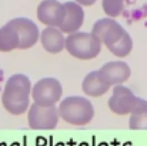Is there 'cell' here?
I'll return each instance as SVG.
<instances>
[{
  "label": "cell",
  "instance_id": "cell-14",
  "mask_svg": "<svg viewBox=\"0 0 147 146\" xmlns=\"http://www.w3.org/2000/svg\"><path fill=\"white\" fill-rule=\"evenodd\" d=\"M14 49H19V35L7 22L0 27V52H11Z\"/></svg>",
  "mask_w": 147,
  "mask_h": 146
},
{
  "label": "cell",
  "instance_id": "cell-18",
  "mask_svg": "<svg viewBox=\"0 0 147 146\" xmlns=\"http://www.w3.org/2000/svg\"><path fill=\"white\" fill-rule=\"evenodd\" d=\"M77 4H80L82 7L83 6H92V4H94L96 3V0H74Z\"/></svg>",
  "mask_w": 147,
  "mask_h": 146
},
{
  "label": "cell",
  "instance_id": "cell-6",
  "mask_svg": "<svg viewBox=\"0 0 147 146\" xmlns=\"http://www.w3.org/2000/svg\"><path fill=\"white\" fill-rule=\"evenodd\" d=\"M139 102V96H136L131 89H129L124 85H119L114 86L113 93L109 99V109L116 113V115H134L136 112V106Z\"/></svg>",
  "mask_w": 147,
  "mask_h": 146
},
{
  "label": "cell",
  "instance_id": "cell-11",
  "mask_svg": "<svg viewBox=\"0 0 147 146\" xmlns=\"http://www.w3.org/2000/svg\"><path fill=\"white\" fill-rule=\"evenodd\" d=\"M100 72L103 73V76L106 77V80L111 85V86H119L123 85L124 82H127L131 76V69L130 66L123 62V60H113V62H107L106 65H103L100 67Z\"/></svg>",
  "mask_w": 147,
  "mask_h": 146
},
{
  "label": "cell",
  "instance_id": "cell-8",
  "mask_svg": "<svg viewBox=\"0 0 147 146\" xmlns=\"http://www.w3.org/2000/svg\"><path fill=\"white\" fill-rule=\"evenodd\" d=\"M9 23L14 27V30L19 35V49L22 50L30 49L40 40L42 32L39 30L37 24L33 20L27 17H16L11 19Z\"/></svg>",
  "mask_w": 147,
  "mask_h": 146
},
{
  "label": "cell",
  "instance_id": "cell-10",
  "mask_svg": "<svg viewBox=\"0 0 147 146\" xmlns=\"http://www.w3.org/2000/svg\"><path fill=\"white\" fill-rule=\"evenodd\" d=\"M64 19L60 24V30L67 35L77 33L84 23V10L76 1H66L64 3Z\"/></svg>",
  "mask_w": 147,
  "mask_h": 146
},
{
  "label": "cell",
  "instance_id": "cell-17",
  "mask_svg": "<svg viewBox=\"0 0 147 146\" xmlns=\"http://www.w3.org/2000/svg\"><path fill=\"white\" fill-rule=\"evenodd\" d=\"M129 126L131 130H147V112L142 115H131Z\"/></svg>",
  "mask_w": 147,
  "mask_h": 146
},
{
  "label": "cell",
  "instance_id": "cell-1",
  "mask_svg": "<svg viewBox=\"0 0 147 146\" xmlns=\"http://www.w3.org/2000/svg\"><path fill=\"white\" fill-rule=\"evenodd\" d=\"M33 85L26 75L17 73L7 79L1 92V105L3 107L14 115H23L30 107Z\"/></svg>",
  "mask_w": 147,
  "mask_h": 146
},
{
  "label": "cell",
  "instance_id": "cell-13",
  "mask_svg": "<svg viewBox=\"0 0 147 146\" xmlns=\"http://www.w3.org/2000/svg\"><path fill=\"white\" fill-rule=\"evenodd\" d=\"M40 43L46 52L56 54L64 49L66 37H64V33L59 27H46L40 33Z\"/></svg>",
  "mask_w": 147,
  "mask_h": 146
},
{
  "label": "cell",
  "instance_id": "cell-2",
  "mask_svg": "<svg viewBox=\"0 0 147 146\" xmlns=\"http://www.w3.org/2000/svg\"><path fill=\"white\" fill-rule=\"evenodd\" d=\"M59 116L69 125L73 126H84L89 125L94 117L93 103L84 96H67L60 100Z\"/></svg>",
  "mask_w": 147,
  "mask_h": 146
},
{
  "label": "cell",
  "instance_id": "cell-16",
  "mask_svg": "<svg viewBox=\"0 0 147 146\" xmlns=\"http://www.w3.org/2000/svg\"><path fill=\"white\" fill-rule=\"evenodd\" d=\"M101 6L109 17L116 19L124 10V0H101Z\"/></svg>",
  "mask_w": 147,
  "mask_h": 146
},
{
  "label": "cell",
  "instance_id": "cell-9",
  "mask_svg": "<svg viewBox=\"0 0 147 146\" xmlns=\"http://www.w3.org/2000/svg\"><path fill=\"white\" fill-rule=\"evenodd\" d=\"M64 13V3L59 0H43L37 6V19L47 27H60Z\"/></svg>",
  "mask_w": 147,
  "mask_h": 146
},
{
  "label": "cell",
  "instance_id": "cell-3",
  "mask_svg": "<svg viewBox=\"0 0 147 146\" xmlns=\"http://www.w3.org/2000/svg\"><path fill=\"white\" fill-rule=\"evenodd\" d=\"M101 43L87 32H77L73 35H67L64 49L70 56L79 60H92L97 57L101 52Z\"/></svg>",
  "mask_w": 147,
  "mask_h": 146
},
{
  "label": "cell",
  "instance_id": "cell-15",
  "mask_svg": "<svg viewBox=\"0 0 147 146\" xmlns=\"http://www.w3.org/2000/svg\"><path fill=\"white\" fill-rule=\"evenodd\" d=\"M109 50L111 52V54H114L116 57H120V59L129 56L130 52L133 50V39H131V36L126 32L123 35V37L117 43H114L113 46H110Z\"/></svg>",
  "mask_w": 147,
  "mask_h": 146
},
{
  "label": "cell",
  "instance_id": "cell-4",
  "mask_svg": "<svg viewBox=\"0 0 147 146\" xmlns=\"http://www.w3.org/2000/svg\"><path fill=\"white\" fill-rule=\"evenodd\" d=\"M63 96V86L54 77H43L33 85L32 99L36 105L56 106Z\"/></svg>",
  "mask_w": 147,
  "mask_h": 146
},
{
  "label": "cell",
  "instance_id": "cell-7",
  "mask_svg": "<svg viewBox=\"0 0 147 146\" xmlns=\"http://www.w3.org/2000/svg\"><path fill=\"white\" fill-rule=\"evenodd\" d=\"M124 33H126L124 27L111 17L98 19L92 29V35L107 49L113 46L114 43H117Z\"/></svg>",
  "mask_w": 147,
  "mask_h": 146
},
{
  "label": "cell",
  "instance_id": "cell-12",
  "mask_svg": "<svg viewBox=\"0 0 147 146\" xmlns=\"http://www.w3.org/2000/svg\"><path fill=\"white\" fill-rule=\"evenodd\" d=\"M110 88H111V85L106 80V77L103 76L100 69L92 70L90 73H87L82 82V90L84 92V95L90 97L103 96L110 90Z\"/></svg>",
  "mask_w": 147,
  "mask_h": 146
},
{
  "label": "cell",
  "instance_id": "cell-5",
  "mask_svg": "<svg viewBox=\"0 0 147 146\" xmlns=\"http://www.w3.org/2000/svg\"><path fill=\"white\" fill-rule=\"evenodd\" d=\"M59 110L57 106H42V105H30L27 110V122L29 126L34 130H50L54 129L59 123Z\"/></svg>",
  "mask_w": 147,
  "mask_h": 146
}]
</instances>
